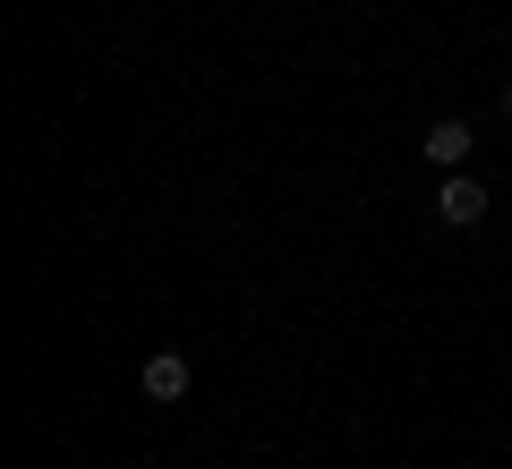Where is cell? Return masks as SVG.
Segmentation results:
<instances>
[{
    "instance_id": "obj_2",
    "label": "cell",
    "mask_w": 512,
    "mask_h": 469,
    "mask_svg": "<svg viewBox=\"0 0 512 469\" xmlns=\"http://www.w3.org/2000/svg\"><path fill=\"white\" fill-rule=\"evenodd\" d=\"M137 384H146V401H188V384H197V367H188V350H154L146 367H137Z\"/></svg>"
},
{
    "instance_id": "obj_4",
    "label": "cell",
    "mask_w": 512,
    "mask_h": 469,
    "mask_svg": "<svg viewBox=\"0 0 512 469\" xmlns=\"http://www.w3.org/2000/svg\"><path fill=\"white\" fill-rule=\"evenodd\" d=\"M504 120H512V77H504Z\"/></svg>"
},
{
    "instance_id": "obj_3",
    "label": "cell",
    "mask_w": 512,
    "mask_h": 469,
    "mask_svg": "<svg viewBox=\"0 0 512 469\" xmlns=\"http://www.w3.org/2000/svg\"><path fill=\"white\" fill-rule=\"evenodd\" d=\"M419 154H427L436 171H470V154H478V128H470V120H436V128L419 137Z\"/></svg>"
},
{
    "instance_id": "obj_1",
    "label": "cell",
    "mask_w": 512,
    "mask_h": 469,
    "mask_svg": "<svg viewBox=\"0 0 512 469\" xmlns=\"http://www.w3.org/2000/svg\"><path fill=\"white\" fill-rule=\"evenodd\" d=\"M487 205H495V197L470 180V171H444V188H436V222H444V231H478Z\"/></svg>"
}]
</instances>
